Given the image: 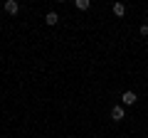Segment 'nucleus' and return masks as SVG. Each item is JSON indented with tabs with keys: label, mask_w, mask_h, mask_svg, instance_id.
Instances as JSON below:
<instances>
[{
	"label": "nucleus",
	"mask_w": 148,
	"mask_h": 138,
	"mask_svg": "<svg viewBox=\"0 0 148 138\" xmlns=\"http://www.w3.org/2000/svg\"><path fill=\"white\" fill-rule=\"evenodd\" d=\"M121 99H123V106H133L138 96L133 94V91H123V96H121Z\"/></svg>",
	"instance_id": "obj_1"
},
{
	"label": "nucleus",
	"mask_w": 148,
	"mask_h": 138,
	"mask_svg": "<svg viewBox=\"0 0 148 138\" xmlns=\"http://www.w3.org/2000/svg\"><path fill=\"white\" fill-rule=\"evenodd\" d=\"M17 10H20V5H17L15 0H5V12L8 15H17Z\"/></svg>",
	"instance_id": "obj_2"
},
{
	"label": "nucleus",
	"mask_w": 148,
	"mask_h": 138,
	"mask_svg": "<svg viewBox=\"0 0 148 138\" xmlns=\"http://www.w3.org/2000/svg\"><path fill=\"white\" fill-rule=\"evenodd\" d=\"M111 118H114V121H123V118H126L123 106H114V109H111Z\"/></svg>",
	"instance_id": "obj_3"
},
{
	"label": "nucleus",
	"mask_w": 148,
	"mask_h": 138,
	"mask_svg": "<svg viewBox=\"0 0 148 138\" xmlns=\"http://www.w3.org/2000/svg\"><path fill=\"white\" fill-rule=\"evenodd\" d=\"M45 22H47V25H57L59 15H57V12H47V15H45Z\"/></svg>",
	"instance_id": "obj_4"
},
{
	"label": "nucleus",
	"mask_w": 148,
	"mask_h": 138,
	"mask_svg": "<svg viewBox=\"0 0 148 138\" xmlns=\"http://www.w3.org/2000/svg\"><path fill=\"white\" fill-rule=\"evenodd\" d=\"M114 15H126V5H123V3H114Z\"/></svg>",
	"instance_id": "obj_5"
},
{
	"label": "nucleus",
	"mask_w": 148,
	"mask_h": 138,
	"mask_svg": "<svg viewBox=\"0 0 148 138\" xmlns=\"http://www.w3.org/2000/svg\"><path fill=\"white\" fill-rule=\"evenodd\" d=\"M74 5L79 8V10H89V5H91V3H89V0H77Z\"/></svg>",
	"instance_id": "obj_6"
},
{
	"label": "nucleus",
	"mask_w": 148,
	"mask_h": 138,
	"mask_svg": "<svg viewBox=\"0 0 148 138\" xmlns=\"http://www.w3.org/2000/svg\"><path fill=\"white\" fill-rule=\"evenodd\" d=\"M141 35H143V37H148V25H141Z\"/></svg>",
	"instance_id": "obj_7"
}]
</instances>
